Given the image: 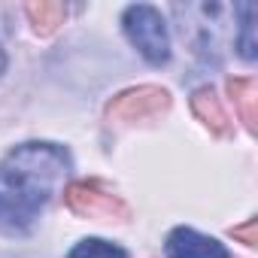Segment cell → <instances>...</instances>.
<instances>
[{"label":"cell","mask_w":258,"mask_h":258,"mask_svg":"<svg viewBox=\"0 0 258 258\" xmlns=\"http://www.w3.org/2000/svg\"><path fill=\"white\" fill-rule=\"evenodd\" d=\"M121 31L140 58L152 67H161L170 61V28L158 7L134 4L121 13Z\"/></svg>","instance_id":"obj_2"},{"label":"cell","mask_w":258,"mask_h":258,"mask_svg":"<svg viewBox=\"0 0 258 258\" xmlns=\"http://www.w3.org/2000/svg\"><path fill=\"white\" fill-rule=\"evenodd\" d=\"M67 258H131L118 243H112V240H103V237H85V240H79L70 252H67Z\"/></svg>","instance_id":"obj_5"},{"label":"cell","mask_w":258,"mask_h":258,"mask_svg":"<svg viewBox=\"0 0 258 258\" xmlns=\"http://www.w3.org/2000/svg\"><path fill=\"white\" fill-rule=\"evenodd\" d=\"M7 70V52H4V43H0V73Z\"/></svg>","instance_id":"obj_6"},{"label":"cell","mask_w":258,"mask_h":258,"mask_svg":"<svg viewBox=\"0 0 258 258\" xmlns=\"http://www.w3.org/2000/svg\"><path fill=\"white\" fill-rule=\"evenodd\" d=\"M234 49L243 61H255V7L252 4H237L234 7Z\"/></svg>","instance_id":"obj_4"},{"label":"cell","mask_w":258,"mask_h":258,"mask_svg":"<svg viewBox=\"0 0 258 258\" xmlns=\"http://www.w3.org/2000/svg\"><path fill=\"white\" fill-rule=\"evenodd\" d=\"M70 152L49 140H31L10 149L0 161V231L28 234L49 201L64 188Z\"/></svg>","instance_id":"obj_1"},{"label":"cell","mask_w":258,"mask_h":258,"mask_svg":"<svg viewBox=\"0 0 258 258\" xmlns=\"http://www.w3.org/2000/svg\"><path fill=\"white\" fill-rule=\"evenodd\" d=\"M164 255L167 258H231L228 246L210 234H201L195 228H173L164 240Z\"/></svg>","instance_id":"obj_3"}]
</instances>
